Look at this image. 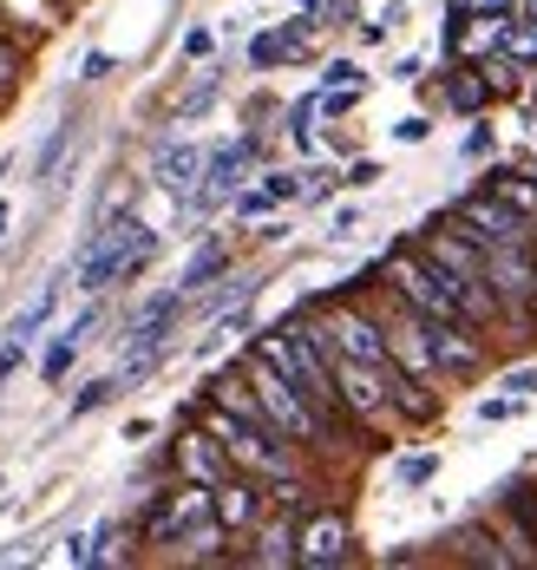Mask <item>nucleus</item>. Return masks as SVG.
I'll use <instances>...</instances> for the list:
<instances>
[{
	"label": "nucleus",
	"mask_w": 537,
	"mask_h": 570,
	"mask_svg": "<svg viewBox=\"0 0 537 570\" xmlns=\"http://www.w3.org/2000/svg\"><path fill=\"white\" fill-rule=\"evenodd\" d=\"M242 374H249V387H256V400H262V413H269V426H276V433H289V440L308 446V453H335V420L301 394L276 361L242 354Z\"/></svg>",
	"instance_id": "nucleus-1"
},
{
	"label": "nucleus",
	"mask_w": 537,
	"mask_h": 570,
	"mask_svg": "<svg viewBox=\"0 0 537 570\" xmlns=\"http://www.w3.org/2000/svg\"><path fill=\"white\" fill-rule=\"evenodd\" d=\"M380 276H387V288L407 302V308H419L426 322H466V308H459V288H453V276L419 249V243H400V249H387V263H380Z\"/></svg>",
	"instance_id": "nucleus-2"
},
{
	"label": "nucleus",
	"mask_w": 537,
	"mask_h": 570,
	"mask_svg": "<svg viewBox=\"0 0 537 570\" xmlns=\"http://www.w3.org/2000/svg\"><path fill=\"white\" fill-rule=\"evenodd\" d=\"M138 249H158V236L138 224L131 210L106 217V224L92 229L86 256H79V288H86V295H99V288L125 283V269H131V256H138Z\"/></svg>",
	"instance_id": "nucleus-3"
},
{
	"label": "nucleus",
	"mask_w": 537,
	"mask_h": 570,
	"mask_svg": "<svg viewBox=\"0 0 537 570\" xmlns=\"http://www.w3.org/2000/svg\"><path fill=\"white\" fill-rule=\"evenodd\" d=\"M446 224L466 229L478 249H505V243H531V236H537L531 217H518V210H511L498 190H485V184H478L473 197H459V204H453V217H446Z\"/></svg>",
	"instance_id": "nucleus-4"
},
{
	"label": "nucleus",
	"mask_w": 537,
	"mask_h": 570,
	"mask_svg": "<svg viewBox=\"0 0 537 570\" xmlns=\"http://www.w3.org/2000/svg\"><path fill=\"white\" fill-rule=\"evenodd\" d=\"M296 564L301 570H341L355 564V524L335 505H308L296 524Z\"/></svg>",
	"instance_id": "nucleus-5"
},
{
	"label": "nucleus",
	"mask_w": 537,
	"mask_h": 570,
	"mask_svg": "<svg viewBox=\"0 0 537 570\" xmlns=\"http://www.w3.org/2000/svg\"><path fill=\"white\" fill-rule=\"evenodd\" d=\"M210 505H217V524H223L230 538H249V531L269 518V485L249 479V472H230L223 485H210Z\"/></svg>",
	"instance_id": "nucleus-6"
},
{
	"label": "nucleus",
	"mask_w": 537,
	"mask_h": 570,
	"mask_svg": "<svg viewBox=\"0 0 537 570\" xmlns=\"http://www.w3.org/2000/svg\"><path fill=\"white\" fill-rule=\"evenodd\" d=\"M414 243L432 256V263H439V269H446V276H453V288H459V283H478V276H485V256H491V249H478L473 236H466V229H453V224L419 229Z\"/></svg>",
	"instance_id": "nucleus-7"
},
{
	"label": "nucleus",
	"mask_w": 537,
	"mask_h": 570,
	"mask_svg": "<svg viewBox=\"0 0 537 570\" xmlns=\"http://www.w3.org/2000/svg\"><path fill=\"white\" fill-rule=\"evenodd\" d=\"M249 158H256V138H242V145H223V151H210L203 158V177H197V210H210V204H223V197H237L242 177H249Z\"/></svg>",
	"instance_id": "nucleus-8"
},
{
	"label": "nucleus",
	"mask_w": 537,
	"mask_h": 570,
	"mask_svg": "<svg viewBox=\"0 0 537 570\" xmlns=\"http://www.w3.org/2000/svg\"><path fill=\"white\" fill-rule=\"evenodd\" d=\"M178 472L183 479H197V485H223L230 472H237V459L223 440H210L197 420H183V440H178Z\"/></svg>",
	"instance_id": "nucleus-9"
},
{
	"label": "nucleus",
	"mask_w": 537,
	"mask_h": 570,
	"mask_svg": "<svg viewBox=\"0 0 537 570\" xmlns=\"http://www.w3.org/2000/svg\"><path fill=\"white\" fill-rule=\"evenodd\" d=\"M249 538H256V551H242V564H269V570L296 564V518L282 512V505H269V518H262Z\"/></svg>",
	"instance_id": "nucleus-10"
},
{
	"label": "nucleus",
	"mask_w": 537,
	"mask_h": 570,
	"mask_svg": "<svg viewBox=\"0 0 537 570\" xmlns=\"http://www.w3.org/2000/svg\"><path fill=\"white\" fill-rule=\"evenodd\" d=\"M178 315H183V288H165V295H151V302L131 315V335H125V342L131 347H165V335H171Z\"/></svg>",
	"instance_id": "nucleus-11"
},
{
	"label": "nucleus",
	"mask_w": 537,
	"mask_h": 570,
	"mask_svg": "<svg viewBox=\"0 0 537 570\" xmlns=\"http://www.w3.org/2000/svg\"><path fill=\"white\" fill-rule=\"evenodd\" d=\"M151 177H158L165 190L190 197V190H197V177H203V151H197V145H165V151H158V165H151Z\"/></svg>",
	"instance_id": "nucleus-12"
},
{
	"label": "nucleus",
	"mask_w": 537,
	"mask_h": 570,
	"mask_svg": "<svg viewBox=\"0 0 537 570\" xmlns=\"http://www.w3.org/2000/svg\"><path fill=\"white\" fill-rule=\"evenodd\" d=\"M491 99H498V92H491V79H485L478 66H459V72L446 79V106H453V112H466V118H473V112H485Z\"/></svg>",
	"instance_id": "nucleus-13"
},
{
	"label": "nucleus",
	"mask_w": 537,
	"mask_h": 570,
	"mask_svg": "<svg viewBox=\"0 0 537 570\" xmlns=\"http://www.w3.org/2000/svg\"><path fill=\"white\" fill-rule=\"evenodd\" d=\"M505 512H511V531H505V538H511V544H537V492L531 485H511V492H505Z\"/></svg>",
	"instance_id": "nucleus-14"
},
{
	"label": "nucleus",
	"mask_w": 537,
	"mask_h": 570,
	"mask_svg": "<svg viewBox=\"0 0 537 570\" xmlns=\"http://www.w3.org/2000/svg\"><path fill=\"white\" fill-rule=\"evenodd\" d=\"M53 302H60V283H47L40 295H33V308H20V315H13V328H7V342H33V335L47 328V315H53Z\"/></svg>",
	"instance_id": "nucleus-15"
},
{
	"label": "nucleus",
	"mask_w": 537,
	"mask_h": 570,
	"mask_svg": "<svg viewBox=\"0 0 537 570\" xmlns=\"http://www.w3.org/2000/svg\"><path fill=\"white\" fill-rule=\"evenodd\" d=\"M478 72L491 79V92H498V99H511V92L525 86V72H531V66H518V59H511L505 47H498V53H485V59H478Z\"/></svg>",
	"instance_id": "nucleus-16"
},
{
	"label": "nucleus",
	"mask_w": 537,
	"mask_h": 570,
	"mask_svg": "<svg viewBox=\"0 0 537 570\" xmlns=\"http://www.w3.org/2000/svg\"><path fill=\"white\" fill-rule=\"evenodd\" d=\"M223 269H230V249H223V243H203V249L183 263V295H190V288H203L210 276H223Z\"/></svg>",
	"instance_id": "nucleus-17"
},
{
	"label": "nucleus",
	"mask_w": 537,
	"mask_h": 570,
	"mask_svg": "<svg viewBox=\"0 0 537 570\" xmlns=\"http://www.w3.org/2000/svg\"><path fill=\"white\" fill-rule=\"evenodd\" d=\"M453 544H459V558H473V564H525L518 551H498V544H491V538H485L478 524H466V531H459Z\"/></svg>",
	"instance_id": "nucleus-18"
},
{
	"label": "nucleus",
	"mask_w": 537,
	"mask_h": 570,
	"mask_svg": "<svg viewBox=\"0 0 537 570\" xmlns=\"http://www.w3.org/2000/svg\"><path fill=\"white\" fill-rule=\"evenodd\" d=\"M79 335H72V328H60V335H53V347H47V354H40V381H66V374H72V354H79Z\"/></svg>",
	"instance_id": "nucleus-19"
},
{
	"label": "nucleus",
	"mask_w": 537,
	"mask_h": 570,
	"mask_svg": "<svg viewBox=\"0 0 537 570\" xmlns=\"http://www.w3.org/2000/svg\"><path fill=\"white\" fill-rule=\"evenodd\" d=\"M505 53L518 59V66H537V13H518V20H511V33H505Z\"/></svg>",
	"instance_id": "nucleus-20"
},
{
	"label": "nucleus",
	"mask_w": 537,
	"mask_h": 570,
	"mask_svg": "<svg viewBox=\"0 0 537 570\" xmlns=\"http://www.w3.org/2000/svg\"><path fill=\"white\" fill-rule=\"evenodd\" d=\"M119 394V374H106V381H86L79 394H72V420H86V413H99L106 400Z\"/></svg>",
	"instance_id": "nucleus-21"
},
{
	"label": "nucleus",
	"mask_w": 537,
	"mask_h": 570,
	"mask_svg": "<svg viewBox=\"0 0 537 570\" xmlns=\"http://www.w3.org/2000/svg\"><path fill=\"white\" fill-rule=\"evenodd\" d=\"M282 59H296V53H289V40H282V27L249 40V66H262V72H269V66H282Z\"/></svg>",
	"instance_id": "nucleus-22"
},
{
	"label": "nucleus",
	"mask_w": 537,
	"mask_h": 570,
	"mask_svg": "<svg viewBox=\"0 0 537 570\" xmlns=\"http://www.w3.org/2000/svg\"><path fill=\"white\" fill-rule=\"evenodd\" d=\"M432 472H439V459H432V453H414V459H400V465H394V479H400L407 492H419Z\"/></svg>",
	"instance_id": "nucleus-23"
},
{
	"label": "nucleus",
	"mask_w": 537,
	"mask_h": 570,
	"mask_svg": "<svg viewBox=\"0 0 537 570\" xmlns=\"http://www.w3.org/2000/svg\"><path fill=\"white\" fill-rule=\"evenodd\" d=\"M518 413H525V400H518V394H491L485 406H478V420H485V426H505V420H518Z\"/></svg>",
	"instance_id": "nucleus-24"
},
{
	"label": "nucleus",
	"mask_w": 537,
	"mask_h": 570,
	"mask_svg": "<svg viewBox=\"0 0 537 570\" xmlns=\"http://www.w3.org/2000/svg\"><path fill=\"white\" fill-rule=\"evenodd\" d=\"M262 190H269L276 204H296L301 197V171H262Z\"/></svg>",
	"instance_id": "nucleus-25"
},
{
	"label": "nucleus",
	"mask_w": 537,
	"mask_h": 570,
	"mask_svg": "<svg viewBox=\"0 0 537 570\" xmlns=\"http://www.w3.org/2000/svg\"><path fill=\"white\" fill-rule=\"evenodd\" d=\"M13 86H20V53H13V40H0V106L13 99Z\"/></svg>",
	"instance_id": "nucleus-26"
},
{
	"label": "nucleus",
	"mask_w": 537,
	"mask_h": 570,
	"mask_svg": "<svg viewBox=\"0 0 537 570\" xmlns=\"http://www.w3.org/2000/svg\"><path fill=\"white\" fill-rule=\"evenodd\" d=\"M321 86H367V79H360L355 59H328V66H321Z\"/></svg>",
	"instance_id": "nucleus-27"
},
{
	"label": "nucleus",
	"mask_w": 537,
	"mask_h": 570,
	"mask_svg": "<svg viewBox=\"0 0 537 570\" xmlns=\"http://www.w3.org/2000/svg\"><path fill=\"white\" fill-rule=\"evenodd\" d=\"M269 210H276V197H269L262 184H256V190H237V217H269Z\"/></svg>",
	"instance_id": "nucleus-28"
},
{
	"label": "nucleus",
	"mask_w": 537,
	"mask_h": 570,
	"mask_svg": "<svg viewBox=\"0 0 537 570\" xmlns=\"http://www.w3.org/2000/svg\"><path fill=\"white\" fill-rule=\"evenodd\" d=\"M210 47H217L210 27H190V33H183V59H210Z\"/></svg>",
	"instance_id": "nucleus-29"
},
{
	"label": "nucleus",
	"mask_w": 537,
	"mask_h": 570,
	"mask_svg": "<svg viewBox=\"0 0 537 570\" xmlns=\"http://www.w3.org/2000/svg\"><path fill=\"white\" fill-rule=\"evenodd\" d=\"M505 394L531 400V394H537V367H511V374H505Z\"/></svg>",
	"instance_id": "nucleus-30"
},
{
	"label": "nucleus",
	"mask_w": 537,
	"mask_h": 570,
	"mask_svg": "<svg viewBox=\"0 0 537 570\" xmlns=\"http://www.w3.org/2000/svg\"><path fill=\"white\" fill-rule=\"evenodd\" d=\"M453 13H518V0H453Z\"/></svg>",
	"instance_id": "nucleus-31"
},
{
	"label": "nucleus",
	"mask_w": 537,
	"mask_h": 570,
	"mask_svg": "<svg viewBox=\"0 0 537 570\" xmlns=\"http://www.w3.org/2000/svg\"><path fill=\"white\" fill-rule=\"evenodd\" d=\"M315 20H328V27H348L355 20V0H321V13Z\"/></svg>",
	"instance_id": "nucleus-32"
},
{
	"label": "nucleus",
	"mask_w": 537,
	"mask_h": 570,
	"mask_svg": "<svg viewBox=\"0 0 537 570\" xmlns=\"http://www.w3.org/2000/svg\"><path fill=\"white\" fill-rule=\"evenodd\" d=\"M348 184H355V190L380 184V165H374V158H355V165H348Z\"/></svg>",
	"instance_id": "nucleus-33"
},
{
	"label": "nucleus",
	"mask_w": 537,
	"mask_h": 570,
	"mask_svg": "<svg viewBox=\"0 0 537 570\" xmlns=\"http://www.w3.org/2000/svg\"><path fill=\"white\" fill-rule=\"evenodd\" d=\"M426 131H432V125H426V118H400V125H394V138H400V145H419V138H426Z\"/></svg>",
	"instance_id": "nucleus-34"
},
{
	"label": "nucleus",
	"mask_w": 537,
	"mask_h": 570,
	"mask_svg": "<svg viewBox=\"0 0 537 570\" xmlns=\"http://www.w3.org/2000/svg\"><path fill=\"white\" fill-rule=\"evenodd\" d=\"M66 564H92V538H86V531L66 538Z\"/></svg>",
	"instance_id": "nucleus-35"
},
{
	"label": "nucleus",
	"mask_w": 537,
	"mask_h": 570,
	"mask_svg": "<svg viewBox=\"0 0 537 570\" xmlns=\"http://www.w3.org/2000/svg\"><path fill=\"white\" fill-rule=\"evenodd\" d=\"M20 361H27V342H7V347H0V381H13V367H20Z\"/></svg>",
	"instance_id": "nucleus-36"
},
{
	"label": "nucleus",
	"mask_w": 537,
	"mask_h": 570,
	"mask_svg": "<svg viewBox=\"0 0 537 570\" xmlns=\"http://www.w3.org/2000/svg\"><path fill=\"white\" fill-rule=\"evenodd\" d=\"M79 72H86V79H106V72H112V53H86V66H79Z\"/></svg>",
	"instance_id": "nucleus-37"
},
{
	"label": "nucleus",
	"mask_w": 537,
	"mask_h": 570,
	"mask_svg": "<svg viewBox=\"0 0 537 570\" xmlns=\"http://www.w3.org/2000/svg\"><path fill=\"white\" fill-rule=\"evenodd\" d=\"M355 229H360V210H355V204H348V210H335V236H355Z\"/></svg>",
	"instance_id": "nucleus-38"
},
{
	"label": "nucleus",
	"mask_w": 537,
	"mask_h": 570,
	"mask_svg": "<svg viewBox=\"0 0 537 570\" xmlns=\"http://www.w3.org/2000/svg\"><path fill=\"white\" fill-rule=\"evenodd\" d=\"M466 151H473V158H485V151H491V125H478L473 138H466Z\"/></svg>",
	"instance_id": "nucleus-39"
},
{
	"label": "nucleus",
	"mask_w": 537,
	"mask_h": 570,
	"mask_svg": "<svg viewBox=\"0 0 537 570\" xmlns=\"http://www.w3.org/2000/svg\"><path fill=\"white\" fill-rule=\"evenodd\" d=\"M518 171H525V177H531V184H537V158H525V165H518Z\"/></svg>",
	"instance_id": "nucleus-40"
},
{
	"label": "nucleus",
	"mask_w": 537,
	"mask_h": 570,
	"mask_svg": "<svg viewBox=\"0 0 537 570\" xmlns=\"http://www.w3.org/2000/svg\"><path fill=\"white\" fill-rule=\"evenodd\" d=\"M7 224H13V210H7V204H0V236H7Z\"/></svg>",
	"instance_id": "nucleus-41"
},
{
	"label": "nucleus",
	"mask_w": 537,
	"mask_h": 570,
	"mask_svg": "<svg viewBox=\"0 0 537 570\" xmlns=\"http://www.w3.org/2000/svg\"><path fill=\"white\" fill-rule=\"evenodd\" d=\"M301 13H321V0H301Z\"/></svg>",
	"instance_id": "nucleus-42"
},
{
	"label": "nucleus",
	"mask_w": 537,
	"mask_h": 570,
	"mask_svg": "<svg viewBox=\"0 0 537 570\" xmlns=\"http://www.w3.org/2000/svg\"><path fill=\"white\" fill-rule=\"evenodd\" d=\"M47 7H72V0H47Z\"/></svg>",
	"instance_id": "nucleus-43"
},
{
	"label": "nucleus",
	"mask_w": 537,
	"mask_h": 570,
	"mask_svg": "<svg viewBox=\"0 0 537 570\" xmlns=\"http://www.w3.org/2000/svg\"><path fill=\"white\" fill-rule=\"evenodd\" d=\"M525 13H537V0H525Z\"/></svg>",
	"instance_id": "nucleus-44"
},
{
	"label": "nucleus",
	"mask_w": 537,
	"mask_h": 570,
	"mask_svg": "<svg viewBox=\"0 0 537 570\" xmlns=\"http://www.w3.org/2000/svg\"><path fill=\"white\" fill-rule=\"evenodd\" d=\"M531 263H537V243H531Z\"/></svg>",
	"instance_id": "nucleus-45"
},
{
	"label": "nucleus",
	"mask_w": 537,
	"mask_h": 570,
	"mask_svg": "<svg viewBox=\"0 0 537 570\" xmlns=\"http://www.w3.org/2000/svg\"><path fill=\"white\" fill-rule=\"evenodd\" d=\"M531 243H537V236H531Z\"/></svg>",
	"instance_id": "nucleus-46"
}]
</instances>
